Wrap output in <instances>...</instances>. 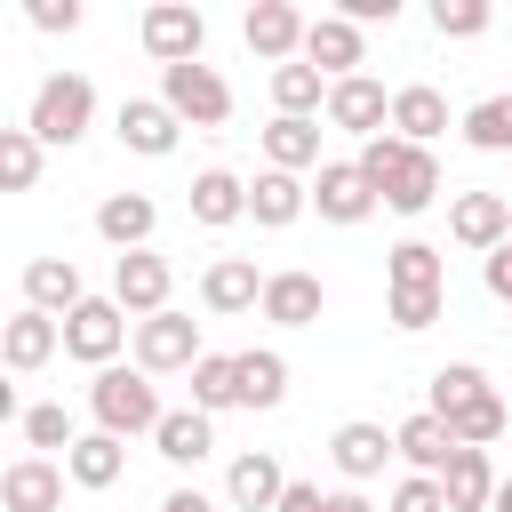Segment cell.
I'll return each instance as SVG.
<instances>
[{
  "mask_svg": "<svg viewBox=\"0 0 512 512\" xmlns=\"http://www.w3.org/2000/svg\"><path fill=\"white\" fill-rule=\"evenodd\" d=\"M112 128H120V144H128V152H144V160H168V152L184 144V120H176L160 96H120Z\"/></svg>",
  "mask_w": 512,
  "mask_h": 512,
  "instance_id": "cell-13",
  "label": "cell"
},
{
  "mask_svg": "<svg viewBox=\"0 0 512 512\" xmlns=\"http://www.w3.org/2000/svg\"><path fill=\"white\" fill-rule=\"evenodd\" d=\"M448 240L472 256H496L512 240V192H456L448 200Z\"/></svg>",
  "mask_w": 512,
  "mask_h": 512,
  "instance_id": "cell-8",
  "label": "cell"
},
{
  "mask_svg": "<svg viewBox=\"0 0 512 512\" xmlns=\"http://www.w3.org/2000/svg\"><path fill=\"white\" fill-rule=\"evenodd\" d=\"M280 512H328V496H320L312 480H288V496H280Z\"/></svg>",
  "mask_w": 512,
  "mask_h": 512,
  "instance_id": "cell-45",
  "label": "cell"
},
{
  "mask_svg": "<svg viewBox=\"0 0 512 512\" xmlns=\"http://www.w3.org/2000/svg\"><path fill=\"white\" fill-rule=\"evenodd\" d=\"M88 120H96V80H88V72H48V80L32 88L24 128H32L40 144H80Z\"/></svg>",
  "mask_w": 512,
  "mask_h": 512,
  "instance_id": "cell-3",
  "label": "cell"
},
{
  "mask_svg": "<svg viewBox=\"0 0 512 512\" xmlns=\"http://www.w3.org/2000/svg\"><path fill=\"white\" fill-rule=\"evenodd\" d=\"M456 128H464V144H472V152H512V96H480Z\"/></svg>",
  "mask_w": 512,
  "mask_h": 512,
  "instance_id": "cell-37",
  "label": "cell"
},
{
  "mask_svg": "<svg viewBox=\"0 0 512 512\" xmlns=\"http://www.w3.org/2000/svg\"><path fill=\"white\" fill-rule=\"evenodd\" d=\"M64 480H72V472H64L56 456H16V464L0 472V504H8V512H56V504H64Z\"/></svg>",
  "mask_w": 512,
  "mask_h": 512,
  "instance_id": "cell-19",
  "label": "cell"
},
{
  "mask_svg": "<svg viewBox=\"0 0 512 512\" xmlns=\"http://www.w3.org/2000/svg\"><path fill=\"white\" fill-rule=\"evenodd\" d=\"M16 424H24V448H32V456H56V448L72 456V440H80V432H72V416H64V400H40V408H24Z\"/></svg>",
  "mask_w": 512,
  "mask_h": 512,
  "instance_id": "cell-38",
  "label": "cell"
},
{
  "mask_svg": "<svg viewBox=\"0 0 512 512\" xmlns=\"http://www.w3.org/2000/svg\"><path fill=\"white\" fill-rule=\"evenodd\" d=\"M136 40H144V56L168 72V64H200V48H208V16L192 8V0H152L144 8V24H136Z\"/></svg>",
  "mask_w": 512,
  "mask_h": 512,
  "instance_id": "cell-6",
  "label": "cell"
},
{
  "mask_svg": "<svg viewBox=\"0 0 512 512\" xmlns=\"http://www.w3.org/2000/svg\"><path fill=\"white\" fill-rule=\"evenodd\" d=\"M128 336H136V320H128L112 296H88L80 312H64V352H72L80 368H96V376L120 368V344H128Z\"/></svg>",
  "mask_w": 512,
  "mask_h": 512,
  "instance_id": "cell-5",
  "label": "cell"
},
{
  "mask_svg": "<svg viewBox=\"0 0 512 512\" xmlns=\"http://www.w3.org/2000/svg\"><path fill=\"white\" fill-rule=\"evenodd\" d=\"M312 208H320V224H368L384 200H376V184L360 176V160H328V168L312 176Z\"/></svg>",
  "mask_w": 512,
  "mask_h": 512,
  "instance_id": "cell-12",
  "label": "cell"
},
{
  "mask_svg": "<svg viewBox=\"0 0 512 512\" xmlns=\"http://www.w3.org/2000/svg\"><path fill=\"white\" fill-rule=\"evenodd\" d=\"M168 288H176L168 256H152V248H136V256H112V304H120L128 320H152V312H168Z\"/></svg>",
  "mask_w": 512,
  "mask_h": 512,
  "instance_id": "cell-10",
  "label": "cell"
},
{
  "mask_svg": "<svg viewBox=\"0 0 512 512\" xmlns=\"http://www.w3.org/2000/svg\"><path fill=\"white\" fill-rule=\"evenodd\" d=\"M480 280H488V296H496V304H512V240H504L496 256H480Z\"/></svg>",
  "mask_w": 512,
  "mask_h": 512,
  "instance_id": "cell-44",
  "label": "cell"
},
{
  "mask_svg": "<svg viewBox=\"0 0 512 512\" xmlns=\"http://www.w3.org/2000/svg\"><path fill=\"white\" fill-rule=\"evenodd\" d=\"M304 32H312V16H304V8H288V0H256V8L240 16V40H248L272 72L304 56Z\"/></svg>",
  "mask_w": 512,
  "mask_h": 512,
  "instance_id": "cell-9",
  "label": "cell"
},
{
  "mask_svg": "<svg viewBox=\"0 0 512 512\" xmlns=\"http://www.w3.org/2000/svg\"><path fill=\"white\" fill-rule=\"evenodd\" d=\"M328 456H336V472L360 488V480H376L384 472V456H400V440L384 432V424H368V416H352V424H336V440H328Z\"/></svg>",
  "mask_w": 512,
  "mask_h": 512,
  "instance_id": "cell-21",
  "label": "cell"
},
{
  "mask_svg": "<svg viewBox=\"0 0 512 512\" xmlns=\"http://www.w3.org/2000/svg\"><path fill=\"white\" fill-rule=\"evenodd\" d=\"M488 392H496L488 368L448 360V368H432V400H424V416H456V408H472V400H488Z\"/></svg>",
  "mask_w": 512,
  "mask_h": 512,
  "instance_id": "cell-34",
  "label": "cell"
},
{
  "mask_svg": "<svg viewBox=\"0 0 512 512\" xmlns=\"http://www.w3.org/2000/svg\"><path fill=\"white\" fill-rule=\"evenodd\" d=\"M160 512H216V496H200V488H168Z\"/></svg>",
  "mask_w": 512,
  "mask_h": 512,
  "instance_id": "cell-46",
  "label": "cell"
},
{
  "mask_svg": "<svg viewBox=\"0 0 512 512\" xmlns=\"http://www.w3.org/2000/svg\"><path fill=\"white\" fill-rule=\"evenodd\" d=\"M392 440H400V464L408 472H448V456H456V432L440 424V416H408V424H392Z\"/></svg>",
  "mask_w": 512,
  "mask_h": 512,
  "instance_id": "cell-30",
  "label": "cell"
},
{
  "mask_svg": "<svg viewBox=\"0 0 512 512\" xmlns=\"http://www.w3.org/2000/svg\"><path fill=\"white\" fill-rule=\"evenodd\" d=\"M88 416H96V432H112V440H136V432H160V384L144 376V368H104L96 384H88Z\"/></svg>",
  "mask_w": 512,
  "mask_h": 512,
  "instance_id": "cell-2",
  "label": "cell"
},
{
  "mask_svg": "<svg viewBox=\"0 0 512 512\" xmlns=\"http://www.w3.org/2000/svg\"><path fill=\"white\" fill-rule=\"evenodd\" d=\"M208 352H200V320L192 312H152V320H136V368L144 376H176V368H200Z\"/></svg>",
  "mask_w": 512,
  "mask_h": 512,
  "instance_id": "cell-7",
  "label": "cell"
},
{
  "mask_svg": "<svg viewBox=\"0 0 512 512\" xmlns=\"http://www.w3.org/2000/svg\"><path fill=\"white\" fill-rule=\"evenodd\" d=\"M320 304H328V288H320V272H304V264H288V272H272L264 280V320L272 328H312L320 320Z\"/></svg>",
  "mask_w": 512,
  "mask_h": 512,
  "instance_id": "cell-17",
  "label": "cell"
},
{
  "mask_svg": "<svg viewBox=\"0 0 512 512\" xmlns=\"http://www.w3.org/2000/svg\"><path fill=\"white\" fill-rule=\"evenodd\" d=\"M360 176L376 184V200H384L392 216H424V208L440 200V160H432L424 144L392 136V128L360 144Z\"/></svg>",
  "mask_w": 512,
  "mask_h": 512,
  "instance_id": "cell-1",
  "label": "cell"
},
{
  "mask_svg": "<svg viewBox=\"0 0 512 512\" xmlns=\"http://www.w3.org/2000/svg\"><path fill=\"white\" fill-rule=\"evenodd\" d=\"M240 216H248V184H240L232 168H200V176H192V224L224 232V224H240Z\"/></svg>",
  "mask_w": 512,
  "mask_h": 512,
  "instance_id": "cell-28",
  "label": "cell"
},
{
  "mask_svg": "<svg viewBox=\"0 0 512 512\" xmlns=\"http://www.w3.org/2000/svg\"><path fill=\"white\" fill-rule=\"evenodd\" d=\"M440 488H448V512H488V504H496V464H488V448H456L448 472H440Z\"/></svg>",
  "mask_w": 512,
  "mask_h": 512,
  "instance_id": "cell-29",
  "label": "cell"
},
{
  "mask_svg": "<svg viewBox=\"0 0 512 512\" xmlns=\"http://www.w3.org/2000/svg\"><path fill=\"white\" fill-rule=\"evenodd\" d=\"M264 280H272V272H256V256H216V264L200 272V304H208L216 320L256 312V304H264Z\"/></svg>",
  "mask_w": 512,
  "mask_h": 512,
  "instance_id": "cell-15",
  "label": "cell"
},
{
  "mask_svg": "<svg viewBox=\"0 0 512 512\" xmlns=\"http://www.w3.org/2000/svg\"><path fill=\"white\" fill-rule=\"evenodd\" d=\"M160 104L184 120V128H224L232 120V80L216 64H168L160 72Z\"/></svg>",
  "mask_w": 512,
  "mask_h": 512,
  "instance_id": "cell-4",
  "label": "cell"
},
{
  "mask_svg": "<svg viewBox=\"0 0 512 512\" xmlns=\"http://www.w3.org/2000/svg\"><path fill=\"white\" fill-rule=\"evenodd\" d=\"M152 448H160L176 472H192V464H208V456H216V416H200V408H168V416H160V432H152Z\"/></svg>",
  "mask_w": 512,
  "mask_h": 512,
  "instance_id": "cell-25",
  "label": "cell"
},
{
  "mask_svg": "<svg viewBox=\"0 0 512 512\" xmlns=\"http://www.w3.org/2000/svg\"><path fill=\"white\" fill-rule=\"evenodd\" d=\"M384 512H448V488L432 480V472H408L400 488H392V504Z\"/></svg>",
  "mask_w": 512,
  "mask_h": 512,
  "instance_id": "cell-42",
  "label": "cell"
},
{
  "mask_svg": "<svg viewBox=\"0 0 512 512\" xmlns=\"http://www.w3.org/2000/svg\"><path fill=\"white\" fill-rule=\"evenodd\" d=\"M448 432H456V448H488V440H504V400L488 392V400H472V408H456V416H440Z\"/></svg>",
  "mask_w": 512,
  "mask_h": 512,
  "instance_id": "cell-39",
  "label": "cell"
},
{
  "mask_svg": "<svg viewBox=\"0 0 512 512\" xmlns=\"http://www.w3.org/2000/svg\"><path fill=\"white\" fill-rule=\"evenodd\" d=\"M328 512H376V504H368L360 488H336V496H328Z\"/></svg>",
  "mask_w": 512,
  "mask_h": 512,
  "instance_id": "cell-47",
  "label": "cell"
},
{
  "mask_svg": "<svg viewBox=\"0 0 512 512\" xmlns=\"http://www.w3.org/2000/svg\"><path fill=\"white\" fill-rule=\"evenodd\" d=\"M40 136L32 128H0V192H32L40 184Z\"/></svg>",
  "mask_w": 512,
  "mask_h": 512,
  "instance_id": "cell-36",
  "label": "cell"
},
{
  "mask_svg": "<svg viewBox=\"0 0 512 512\" xmlns=\"http://www.w3.org/2000/svg\"><path fill=\"white\" fill-rule=\"evenodd\" d=\"M304 64H320L328 80H352V72L368 64V32L328 8V16H312V32H304Z\"/></svg>",
  "mask_w": 512,
  "mask_h": 512,
  "instance_id": "cell-14",
  "label": "cell"
},
{
  "mask_svg": "<svg viewBox=\"0 0 512 512\" xmlns=\"http://www.w3.org/2000/svg\"><path fill=\"white\" fill-rule=\"evenodd\" d=\"M224 496H232V512H280V496H288V472H280V456H272V448H248V456H232V472H224Z\"/></svg>",
  "mask_w": 512,
  "mask_h": 512,
  "instance_id": "cell-18",
  "label": "cell"
},
{
  "mask_svg": "<svg viewBox=\"0 0 512 512\" xmlns=\"http://www.w3.org/2000/svg\"><path fill=\"white\" fill-rule=\"evenodd\" d=\"M328 88H336V80H328L320 64H304V56L272 72V104H280V120H320V112H328Z\"/></svg>",
  "mask_w": 512,
  "mask_h": 512,
  "instance_id": "cell-27",
  "label": "cell"
},
{
  "mask_svg": "<svg viewBox=\"0 0 512 512\" xmlns=\"http://www.w3.org/2000/svg\"><path fill=\"white\" fill-rule=\"evenodd\" d=\"M24 304H32V312H48V320L80 312V304H88L80 264H72V256H32V264H24Z\"/></svg>",
  "mask_w": 512,
  "mask_h": 512,
  "instance_id": "cell-20",
  "label": "cell"
},
{
  "mask_svg": "<svg viewBox=\"0 0 512 512\" xmlns=\"http://www.w3.org/2000/svg\"><path fill=\"white\" fill-rule=\"evenodd\" d=\"M384 280H392V288H448V256H440L432 240H400V248L384 256Z\"/></svg>",
  "mask_w": 512,
  "mask_h": 512,
  "instance_id": "cell-35",
  "label": "cell"
},
{
  "mask_svg": "<svg viewBox=\"0 0 512 512\" xmlns=\"http://www.w3.org/2000/svg\"><path fill=\"white\" fill-rule=\"evenodd\" d=\"M192 408H200V416L240 408V352H208V360L192 368Z\"/></svg>",
  "mask_w": 512,
  "mask_h": 512,
  "instance_id": "cell-32",
  "label": "cell"
},
{
  "mask_svg": "<svg viewBox=\"0 0 512 512\" xmlns=\"http://www.w3.org/2000/svg\"><path fill=\"white\" fill-rule=\"evenodd\" d=\"M328 128H344V136H384L392 128V88L384 80H368V72H352V80H336L328 88Z\"/></svg>",
  "mask_w": 512,
  "mask_h": 512,
  "instance_id": "cell-11",
  "label": "cell"
},
{
  "mask_svg": "<svg viewBox=\"0 0 512 512\" xmlns=\"http://www.w3.org/2000/svg\"><path fill=\"white\" fill-rule=\"evenodd\" d=\"M440 312H448V288H392V328L400 336H424Z\"/></svg>",
  "mask_w": 512,
  "mask_h": 512,
  "instance_id": "cell-40",
  "label": "cell"
},
{
  "mask_svg": "<svg viewBox=\"0 0 512 512\" xmlns=\"http://www.w3.org/2000/svg\"><path fill=\"white\" fill-rule=\"evenodd\" d=\"M280 400H288V360L272 344L240 352V408H280Z\"/></svg>",
  "mask_w": 512,
  "mask_h": 512,
  "instance_id": "cell-33",
  "label": "cell"
},
{
  "mask_svg": "<svg viewBox=\"0 0 512 512\" xmlns=\"http://www.w3.org/2000/svg\"><path fill=\"white\" fill-rule=\"evenodd\" d=\"M56 352H64V320H48V312H32V304L0 328V360H8V376H40Z\"/></svg>",
  "mask_w": 512,
  "mask_h": 512,
  "instance_id": "cell-16",
  "label": "cell"
},
{
  "mask_svg": "<svg viewBox=\"0 0 512 512\" xmlns=\"http://www.w3.org/2000/svg\"><path fill=\"white\" fill-rule=\"evenodd\" d=\"M392 136H408V144H440L448 136V96L432 88V80H408V88H392Z\"/></svg>",
  "mask_w": 512,
  "mask_h": 512,
  "instance_id": "cell-22",
  "label": "cell"
},
{
  "mask_svg": "<svg viewBox=\"0 0 512 512\" xmlns=\"http://www.w3.org/2000/svg\"><path fill=\"white\" fill-rule=\"evenodd\" d=\"M304 208H312V184H304V176H280V168H264V176L248 184V216H256L264 232H288Z\"/></svg>",
  "mask_w": 512,
  "mask_h": 512,
  "instance_id": "cell-26",
  "label": "cell"
},
{
  "mask_svg": "<svg viewBox=\"0 0 512 512\" xmlns=\"http://www.w3.org/2000/svg\"><path fill=\"white\" fill-rule=\"evenodd\" d=\"M264 168H280V176H320L328 160H320V120H280L272 112V128H264Z\"/></svg>",
  "mask_w": 512,
  "mask_h": 512,
  "instance_id": "cell-23",
  "label": "cell"
},
{
  "mask_svg": "<svg viewBox=\"0 0 512 512\" xmlns=\"http://www.w3.org/2000/svg\"><path fill=\"white\" fill-rule=\"evenodd\" d=\"M488 512H512V480H496V504Z\"/></svg>",
  "mask_w": 512,
  "mask_h": 512,
  "instance_id": "cell-48",
  "label": "cell"
},
{
  "mask_svg": "<svg viewBox=\"0 0 512 512\" xmlns=\"http://www.w3.org/2000/svg\"><path fill=\"white\" fill-rule=\"evenodd\" d=\"M24 16L40 32H80V0H24Z\"/></svg>",
  "mask_w": 512,
  "mask_h": 512,
  "instance_id": "cell-43",
  "label": "cell"
},
{
  "mask_svg": "<svg viewBox=\"0 0 512 512\" xmlns=\"http://www.w3.org/2000/svg\"><path fill=\"white\" fill-rule=\"evenodd\" d=\"M64 472H72V488H112V480L128 472V440H112V432H80L72 456H64Z\"/></svg>",
  "mask_w": 512,
  "mask_h": 512,
  "instance_id": "cell-31",
  "label": "cell"
},
{
  "mask_svg": "<svg viewBox=\"0 0 512 512\" xmlns=\"http://www.w3.org/2000/svg\"><path fill=\"white\" fill-rule=\"evenodd\" d=\"M152 224H160V208H152L144 192H104V200H96V240H112L120 256H136V248L152 240Z\"/></svg>",
  "mask_w": 512,
  "mask_h": 512,
  "instance_id": "cell-24",
  "label": "cell"
},
{
  "mask_svg": "<svg viewBox=\"0 0 512 512\" xmlns=\"http://www.w3.org/2000/svg\"><path fill=\"white\" fill-rule=\"evenodd\" d=\"M432 32L440 40H480L488 32V0H432Z\"/></svg>",
  "mask_w": 512,
  "mask_h": 512,
  "instance_id": "cell-41",
  "label": "cell"
}]
</instances>
